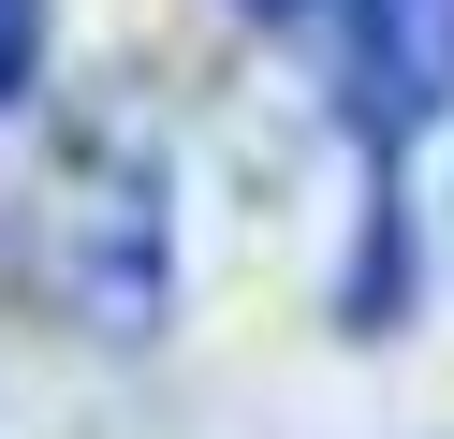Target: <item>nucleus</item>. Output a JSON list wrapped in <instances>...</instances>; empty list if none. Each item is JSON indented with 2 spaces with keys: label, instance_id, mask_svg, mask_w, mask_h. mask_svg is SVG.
Here are the masks:
<instances>
[{
  "label": "nucleus",
  "instance_id": "f257e3e1",
  "mask_svg": "<svg viewBox=\"0 0 454 439\" xmlns=\"http://www.w3.org/2000/svg\"><path fill=\"white\" fill-rule=\"evenodd\" d=\"M44 278L89 337H147L161 322V278H176V205H161V161L147 132L103 117L59 176H44Z\"/></svg>",
  "mask_w": 454,
  "mask_h": 439
},
{
  "label": "nucleus",
  "instance_id": "f03ea898",
  "mask_svg": "<svg viewBox=\"0 0 454 439\" xmlns=\"http://www.w3.org/2000/svg\"><path fill=\"white\" fill-rule=\"evenodd\" d=\"M337 15H352L337 29V117L366 161H395L454 103V0H337Z\"/></svg>",
  "mask_w": 454,
  "mask_h": 439
},
{
  "label": "nucleus",
  "instance_id": "7ed1b4c3",
  "mask_svg": "<svg viewBox=\"0 0 454 439\" xmlns=\"http://www.w3.org/2000/svg\"><path fill=\"white\" fill-rule=\"evenodd\" d=\"M44 74V0H0V103Z\"/></svg>",
  "mask_w": 454,
  "mask_h": 439
},
{
  "label": "nucleus",
  "instance_id": "20e7f679",
  "mask_svg": "<svg viewBox=\"0 0 454 439\" xmlns=\"http://www.w3.org/2000/svg\"><path fill=\"white\" fill-rule=\"evenodd\" d=\"M235 15H264V29H294V15H337V0H235Z\"/></svg>",
  "mask_w": 454,
  "mask_h": 439
}]
</instances>
